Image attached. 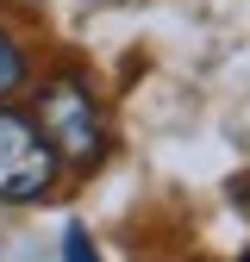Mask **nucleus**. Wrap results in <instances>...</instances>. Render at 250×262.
<instances>
[{
  "instance_id": "obj_4",
  "label": "nucleus",
  "mask_w": 250,
  "mask_h": 262,
  "mask_svg": "<svg viewBox=\"0 0 250 262\" xmlns=\"http://www.w3.org/2000/svg\"><path fill=\"white\" fill-rule=\"evenodd\" d=\"M62 262H100V250H94V237L81 231V225L62 231Z\"/></svg>"
},
{
  "instance_id": "obj_3",
  "label": "nucleus",
  "mask_w": 250,
  "mask_h": 262,
  "mask_svg": "<svg viewBox=\"0 0 250 262\" xmlns=\"http://www.w3.org/2000/svg\"><path fill=\"white\" fill-rule=\"evenodd\" d=\"M19 81H25V50L7 38V31H0V100H7Z\"/></svg>"
},
{
  "instance_id": "obj_2",
  "label": "nucleus",
  "mask_w": 250,
  "mask_h": 262,
  "mask_svg": "<svg viewBox=\"0 0 250 262\" xmlns=\"http://www.w3.org/2000/svg\"><path fill=\"white\" fill-rule=\"evenodd\" d=\"M56 181V150L44 144L38 119L0 106V200H44Z\"/></svg>"
},
{
  "instance_id": "obj_1",
  "label": "nucleus",
  "mask_w": 250,
  "mask_h": 262,
  "mask_svg": "<svg viewBox=\"0 0 250 262\" xmlns=\"http://www.w3.org/2000/svg\"><path fill=\"white\" fill-rule=\"evenodd\" d=\"M38 131H44V144L62 162H100V150H107L100 106H94V94L81 81H69V75L38 94Z\"/></svg>"
},
{
  "instance_id": "obj_5",
  "label": "nucleus",
  "mask_w": 250,
  "mask_h": 262,
  "mask_svg": "<svg viewBox=\"0 0 250 262\" xmlns=\"http://www.w3.org/2000/svg\"><path fill=\"white\" fill-rule=\"evenodd\" d=\"M244 262H250V256H244Z\"/></svg>"
}]
</instances>
